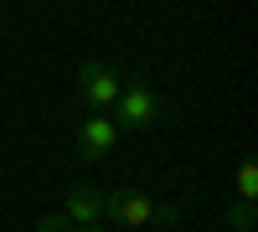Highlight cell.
<instances>
[{
	"mask_svg": "<svg viewBox=\"0 0 258 232\" xmlns=\"http://www.w3.org/2000/svg\"><path fill=\"white\" fill-rule=\"evenodd\" d=\"M103 222H119V227H176L181 222V206H160L140 191H103Z\"/></svg>",
	"mask_w": 258,
	"mask_h": 232,
	"instance_id": "1",
	"label": "cell"
},
{
	"mask_svg": "<svg viewBox=\"0 0 258 232\" xmlns=\"http://www.w3.org/2000/svg\"><path fill=\"white\" fill-rule=\"evenodd\" d=\"M160 114H165V98L150 88V83H124V93H119L109 119L119 124V134H124V129H155Z\"/></svg>",
	"mask_w": 258,
	"mask_h": 232,
	"instance_id": "2",
	"label": "cell"
},
{
	"mask_svg": "<svg viewBox=\"0 0 258 232\" xmlns=\"http://www.w3.org/2000/svg\"><path fill=\"white\" fill-rule=\"evenodd\" d=\"M119 93H124V78L109 67V62H83L78 67V98L88 103L93 114H114Z\"/></svg>",
	"mask_w": 258,
	"mask_h": 232,
	"instance_id": "3",
	"label": "cell"
},
{
	"mask_svg": "<svg viewBox=\"0 0 258 232\" xmlns=\"http://www.w3.org/2000/svg\"><path fill=\"white\" fill-rule=\"evenodd\" d=\"M119 150V124L109 114H88L78 124V155L83 160H103V155H114Z\"/></svg>",
	"mask_w": 258,
	"mask_h": 232,
	"instance_id": "4",
	"label": "cell"
},
{
	"mask_svg": "<svg viewBox=\"0 0 258 232\" xmlns=\"http://www.w3.org/2000/svg\"><path fill=\"white\" fill-rule=\"evenodd\" d=\"M57 222L62 227H103V191H98V186H78V191H68Z\"/></svg>",
	"mask_w": 258,
	"mask_h": 232,
	"instance_id": "5",
	"label": "cell"
},
{
	"mask_svg": "<svg viewBox=\"0 0 258 232\" xmlns=\"http://www.w3.org/2000/svg\"><path fill=\"white\" fill-rule=\"evenodd\" d=\"M238 201H243V206L258 201V160H253V155H243V165H238Z\"/></svg>",
	"mask_w": 258,
	"mask_h": 232,
	"instance_id": "6",
	"label": "cell"
},
{
	"mask_svg": "<svg viewBox=\"0 0 258 232\" xmlns=\"http://www.w3.org/2000/svg\"><path fill=\"white\" fill-rule=\"evenodd\" d=\"M248 222H253V206H243V201H238V206H232V217H227V227H232V232H243Z\"/></svg>",
	"mask_w": 258,
	"mask_h": 232,
	"instance_id": "7",
	"label": "cell"
},
{
	"mask_svg": "<svg viewBox=\"0 0 258 232\" xmlns=\"http://www.w3.org/2000/svg\"><path fill=\"white\" fill-rule=\"evenodd\" d=\"M73 232H103V227H73Z\"/></svg>",
	"mask_w": 258,
	"mask_h": 232,
	"instance_id": "8",
	"label": "cell"
}]
</instances>
